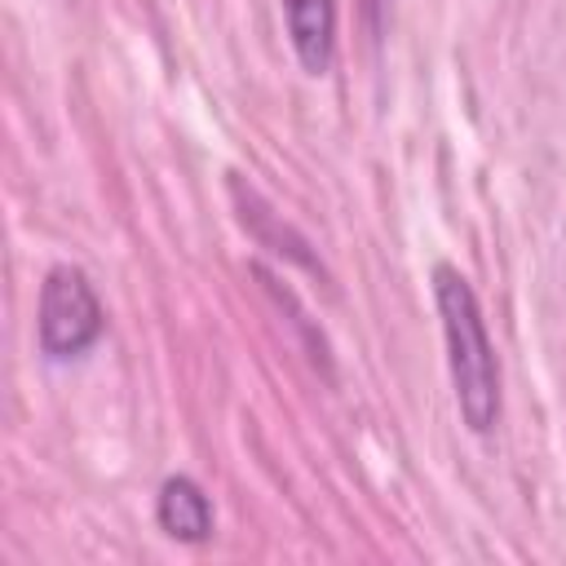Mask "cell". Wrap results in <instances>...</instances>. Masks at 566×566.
Instances as JSON below:
<instances>
[{
    "label": "cell",
    "mask_w": 566,
    "mask_h": 566,
    "mask_svg": "<svg viewBox=\"0 0 566 566\" xmlns=\"http://www.w3.org/2000/svg\"><path fill=\"white\" fill-rule=\"evenodd\" d=\"M283 18L301 66L310 75H323L336 49V0H283Z\"/></svg>",
    "instance_id": "cell-3"
},
{
    "label": "cell",
    "mask_w": 566,
    "mask_h": 566,
    "mask_svg": "<svg viewBox=\"0 0 566 566\" xmlns=\"http://www.w3.org/2000/svg\"><path fill=\"white\" fill-rule=\"evenodd\" d=\"M155 517H159L164 535H172L181 544H203L212 535V504L199 491V482H190V478H168L159 486Z\"/></svg>",
    "instance_id": "cell-4"
},
{
    "label": "cell",
    "mask_w": 566,
    "mask_h": 566,
    "mask_svg": "<svg viewBox=\"0 0 566 566\" xmlns=\"http://www.w3.org/2000/svg\"><path fill=\"white\" fill-rule=\"evenodd\" d=\"M102 301L84 270L53 265L40 287V349L49 358H75L102 336Z\"/></svg>",
    "instance_id": "cell-2"
},
{
    "label": "cell",
    "mask_w": 566,
    "mask_h": 566,
    "mask_svg": "<svg viewBox=\"0 0 566 566\" xmlns=\"http://www.w3.org/2000/svg\"><path fill=\"white\" fill-rule=\"evenodd\" d=\"M433 301L442 314L447 363H451L460 416L473 433H491L500 420V367H495V349H491L478 296H473L469 279L442 261V265H433Z\"/></svg>",
    "instance_id": "cell-1"
}]
</instances>
